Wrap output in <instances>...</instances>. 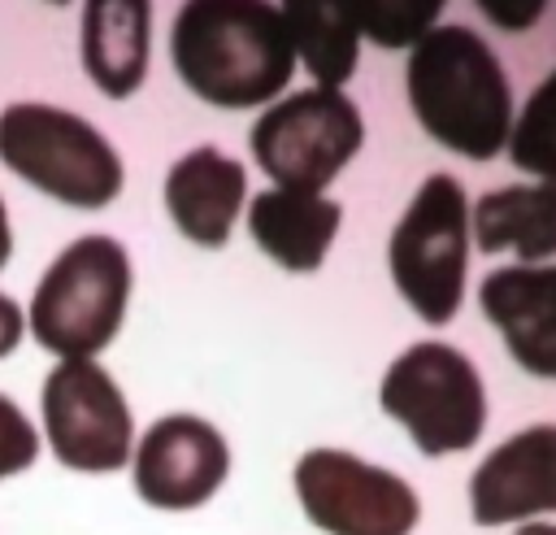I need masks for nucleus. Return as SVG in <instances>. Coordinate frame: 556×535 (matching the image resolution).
<instances>
[{
    "instance_id": "f257e3e1",
    "label": "nucleus",
    "mask_w": 556,
    "mask_h": 535,
    "mask_svg": "<svg viewBox=\"0 0 556 535\" xmlns=\"http://www.w3.org/2000/svg\"><path fill=\"white\" fill-rule=\"evenodd\" d=\"M169 52L178 78L217 109H256L295 70L287 17L269 0H182Z\"/></svg>"
},
{
    "instance_id": "f03ea898",
    "label": "nucleus",
    "mask_w": 556,
    "mask_h": 535,
    "mask_svg": "<svg viewBox=\"0 0 556 535\" xmlns=\"http://www.w3.org/2000/svg\"><path fill=\"white\" fill-rule=\"evenodd\" d=\"M408 100L421 130L469 161L495 157L513 135L504 65L469 26H434L413 48Z\"/></svg>"
},
{
    "instance_id": "7ed1b4c3",
    "label": "nucleus",
    "mask_w": 556,
    "mask_h": 535,
    "mask_svg": "<svg viewBox=\"0 0 556 535\" xmlns=\"http://www.w3.org/2000/svg\"><path fill=\"white\" fill-rule=\"evenodd\" d=\"M130 300V257L113 235H83L43 270L30 296V331L35 339L70 357H96L126 318Z\"/></svg>"
},
{
    "instance_id": "20e7f679",
    "label": "nucleus",
    "mask_w": 556,
    "mask_h": 535,
    "mask_svg": "<svg viewBox=\"0 0 556 535\" xmlns=\"http://www.w3.org/2000/svg\"><path fill=\"white\" fill-rule=\"evenodd\" d=\"M378 405L426 457L469 452L486 426V391L478 365L439 339H421L387 365Z\"/></svg>"
},
{
    "instance_id": "39448f33",
    "label": "nucleus",
    "mask_w": 556,
    "mask_h": 535,
    "mask_svg": "<svg viewBox=\"0 0 556 535\" xmlns=\"http://www.w3.org/2000/svg\"><path fill=\"white\" fill-rule=\"evenodd\" d=\"M0 161L74 209H104L122 191V157L78 113L56 104H9L0 113Z\"/></svg>"
},
{
    "instance_id": "423d86ee",
    "label": "nucleus",
    "mask_w": 556,
    "mask_h": 535,
    "mask_svg": "<svg viewBox=\"0 0 556 535\" xmlns=\"http://www.w3.org/2000/svg\"><path fill=\"white\" fill-rule=\"evenodd\" d=\"M387 261L400 296L421 322L443 326L456 318L469 270V200L452 174L421 178L391 231Z\"/></svg>"
},
{
    "instance_id": "0eeeda50",
    "label": "nucleus",
    "mask_w": 556,
    "mask_h": 535,
    "mask_svg": "<svg viewBox=\"0 0 556 535\" xmlns=\"http://www.w3.org/2000/svg\"><path fill=\"white\" fill-rule=\"evenodd\" d=\"M256 165L287 191L321 196L365 144L361 109L339 87H304L256 117L248 130Z\"/></svg>"
},
{
    "instance_id": "6e6552de",
    "label": "nucleus",
    "mask_w": 556,
    "mask_h": 535,
    "mask_svg": "<svg viewBox=\"0 0 556 535\" xmlns=\"http://www.w3.org/2000/svg\"><path fill=\"white\" fill-rule=\"evenodd\" d=\"M43 435L61 465L83 474H109L122 470L135 452V418L113 383V374L96 357H70L61 361L39 391Z\"/></svg>"
},
{
    "instance_id": "1a4fd4ad",
    "label": "nucleus",
    "mask_w": 556,
    "mask_h": 535,
    "mask_svg": "<svg viewBox=\"0 0 556 535\" xmlns=\"http://www.w3.org/2000/svg\"><path fill=\"white\" fill-rule=\"evenodd\" d=\"M304 518L326 535H413L417 492L395 474L343 448H308L295 461Z\"/></svg>"
},
{
    "instance_id": "9d476101",
    "label": "nucleus",
    "mask_w": 556,
    "mask_h": 535,
    "mask_svg": "<svg viewBox=\"0 0 556 535\" xmlns=\"http://www.w3.org/2000/svg\"><path fill=\"white\" fill-rule=\"evenodd\" d=\"M226 474H230L226 435L195 413H169L152 422L130 457V478L139 500L165 513L200 509L204 500H213Z\"/></svg>"
},
{
    "instance_id": "9b49d317",
    "label": "nucleus",
    "mask_w": 556,
    "mask_h": 535,
    "mask_svg": "<svg viewBox=\"0 0 556 535\" xmlns=\"http://www.w3.org/2000/svg\"><path fill=\"white\" fill-rule=\"evenodd\" d=\"M469 513L478 526L556 513V422L526 426L482 457L469 478Z\"/></svg>"
},
{
    "instance_id": "f8f14e48",
    "label": "nucleus",
    "mask_w": 556,
    "mask_h": 535,
    "mask_svg": "<svg viewBox=\"0 0 556 535\" xmlns=\"http://www.w3.org/2000/svg\"><path fill=\"white\" fill-rule=\"evenodd\" d=\"M482 313L500 326L513 361L556 378V265H504L478 287Z\"/></svg>"
},
{
    "instance_id": "ddd939ff",
    "label": "nucleus",
    "mask_w": 556,
    "mask_h": 535,
    "mask_svg": "<svg viewBox=\"0 0 556 535\" xmlns=\"http://www.w3.org/2000/svg\"><path fill=\"white\" fill-rule=\"evenodd\" d=\"M239 204H243V165L217 152L213 144L191 148L165 174V209L174 226L200 248H222L230 239Z\"/></svg>"
},
{
    "instance_id": "4468645a",
    "label": "nucleus",
    "mask_w": 556,
    "mask_h": 535,
    "mask_svg": "<svg viewBox=\"0 0 556 535\" xmlns=\"http://www.w3.org/2000/svg\"><path fill=\"white\" fill-rule=\"evenodd\" d=\"M152 52V0H87L83 4V70L109 100H126Z\"/></svg>"
},
{
    "instance_id": "2eb2a0df",
    "label": "nucleus",
    "mask_w": 556,
    "mask_h": 535,
    "mask_svg": "<svg viewBox=\"0 0 556 535\" xmlns=\"http://www.w3.org/2000/svg\"><path fill=\"white\" fill-rule=\"evenodd\" d=\"M343 209L326 196H304L287 187H269L248 204V231L252 239L282 265V270H317Z\"/></svg>"
},
{
    "instance_id": "dca6fc26",
    "label": "nucleus",
    "mask_w": 556,
    "mask_h": 535,
    "mask_svg": "<svg viewBox=\"0 0 556 535\" xmlns=\"http://www.w3.org/2000/svg\"><path fill=\"white\" fill-rule=\"evenodd\" d=\"M473 239L482 252L513 248L526 265L556 252V183H513L473 204Z\"/></svg>"
},
{
    "instance_id": "f3484780",
    "label": "nucleus",
    "mask_w": 556,
    "mask_h": 535,
    "mask_svg": "<svg viewBox=\"0 0 556 535\" xmlns=\"http://www.w3.org/2000/svg\"><path fill=\"white\" fill-rule=\"evenodd\" d=\"M317 87H343L361 57V0H278Z\"/></svg>"
},
{
    "instance_id": "a211bd4d",
    "label": "nucleus",
    "mask_w": 556,
    "mask_h": 535,
    "mask_svg": "<svg viewBox=\"0 0 556 535\" xmlns=\"http://www.w3.org/2000/svg\"><path fill=\"white\" fill-rule=\"evenodd\" d=\"M508 157L517 170L556 183V70L530 91V100L508 135Z\"/></svg>"
},
{
    "instance_id": "6ab92c4d",
    "label": "nucleus",
    "mask_w": 556,
    "mask_h": 535,
    "mask_svg": "<svg viewBox=\"0 0 556 535\" xmlns=\"http://www.w3.org/2000/svg\"><path fill=\"white\" fill-rule=\"evenodd\" d=\"M447 0H361V35L378 48H417Z\"/></svg>"
},
{
    "instance_id": "aec40b11",
    "label": "nucleus",
    "mask_w": 556,
    "mask_h": 535,
    "mask_svg": "<svg viewBox=\"0 0 556 535\" xmlns=\"http://www.w3.org/2000/svg\"><path fill=\"white\" fill-rule=\"evenodd\" d=\"M35 457H39V435H35V426L26 422V413H22L9 396H0V478L30 470Z\"/></svg>"
},
{
    "instance_id": "412c9836",
    "label": "nucleus",
    "mask_w": 556,
    "mask_h": 535,
    "mask_svg": "<svg viewBox=\"0 0 556 535\" xmlns=\"http://www.w3.org/2000/svg\"><path fill=\"white\" fill-rule=\"evenodd\" d=\"M478 9L504 30H526V26H534L543 17L547 0H478Z\"/></svg>"
},
{
    "instance_id": "4be33fe9",
    "label": "nucleus",
    "mask_w": 556,
    "mask_h": 535,
    "mask_svg": "<svg viewBox=\"0 0 556 535\" xmlns=\"http://www.w3.org/2000/svg\"><path fill=\"white\" fill-rule=\"evenodd\" d=\"M22 331H26V313L17 309V300L0 291V357H9L22 344Z\"/></svg>"
},
{
    "instance_id": "5701e85b",
    "label": "nucleus",
    "mask_w": 556,
    "mask_h": 535,
    "mask_svg": "<svg viewBox=\"0 0 556 535\" xmlns=\"http://www.w3.org/2000/svg\"><path fill=\"white\" fill-rule=\"evenodd\" d=\"M13 252V231H9V209H4V196H0V265L9 261Z\"/></svg>"
},
{
    "instance_id": "b1692460",
    "label": "nucleus",
    "mask_w": 556,
    "mask_h": 535,
    "mask_svg": "<svg viewBox=\"0 0 556 535\" xmlns=\"http://www.w3.org/2000/svg\"><path fill=\"white\" fill-rule=\"evenodd\" d=\"M517 535H556V526L534 518V522H521V526H517Z\"/></svg>"
},
{
    "instance_id": "393cba45",
    "label": "nucleus",
    "mask_w": 556,
    "mask_h": 535,
    "mask_svg": "<svg viewBox=\"0 0 556 535\" xmlns=\"http://www.w3.org/2000/svg\"><path fill=\"white\" fill-rule=\"evenodd\" d=\"M48 4H65V0H48Z\"/></svg>"
}]
</instances>
